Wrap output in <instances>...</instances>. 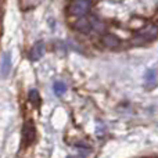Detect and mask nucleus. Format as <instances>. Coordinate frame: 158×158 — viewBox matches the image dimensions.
Returning <instances> with one entry per match:
<instances>
[{"mask_svg":"<svg viewBox=\"0 0 158 158\" xmlns=\"http://www.w3.org/2000/svg\"><path fill=\"white\" fill-rule=\"evenodd\" d=\"M90 8V0H74L69 6V14L78 18L86 15Z\"/></svg>","mask_w":158,"mask_h":158,"instance_id":"obj_1","label":"nucleus"},{"mask_svg":"<svg viewBox=\"0 0 158 158\" xmlns=\"http://www.w3.org/2000/svg\"><path fill=\"white\" fill-rule=\"evenodd\" d=\"M139 36L143 40H153L158 36V27L157 25H147L144 29L139 32Z\"/></svg>","mask_w":158,"mask_h":158,"instance_id":"obj_3","label":"nucleus"},{"mask_svg":"<svg viewBox=\"0 0 158 158\" xmlns=\"http://www.w3.org/2000/svg\"><path fill=\"white\" fill-rule=\"evenodd\" d=\"M90 25H92V28L94 31H98V32L104 31V22L100 21V19H97L96 17H92V18H90Z\"/></svg>","mask_w":158,"mask_h":158,"instance_id":"obj_8","label":"nucleus"},{"mask_svg":"<svg viewBox=\"0 0 158 158\" xmlns=\"http://www.w3.org/2000/svg\"><path fill=\"white\" fill-rule=\"evenodd\" d=\"M75 28L81 32H89V29H92V25H90V19L86 18H79L75 22Z\"/></svg>","mask_w":158,"mask_h":158,"instance_id":"obj_7","label":"nucleus"},{"mask_svg":"<svg viewBox=\"0 0 158 158\" xmlns=\"http://www.w3.org/2000/svg\"><path fill=\"white\" fill-rule=\"evenodd\" d=\"M44 53H46V44H44V42L43 40L36 42L35 46L31 50V60H33V61L40 60L44 56Z\"/></svg>","mask_w":158,"mask_h":158,"instance_id":"obj_2","label":"nucleus"},{"mask_svg":"<svg viewBox=\"0 0 158 158\" xmlns=\"http://www.w3.org/2000/svg\"><path fill=\"white\" fill-rule=\"evenodd\" d=\"M22 137H24V140L27 143L33 142V139H35V126H33L31 122L25 123L24 131H22Z\"/></svg>","mask_w":158,"mask_h":158,"instance_id":"obj_6","label":"nucleus"},{"mask_svg":"<svg viewBox=\"0 0 158 158\" xmlns=\"http://www.w3.org/2000/svg\"><path fill=\"white\" fill-rule=\"evenodd\" d=\"M2 78H7V75L11 71V54L6 52L2 57Z\"/></svg>","mask_w":158,"mask_h":158,"instance_id":"obj_4","label":"nucleus"},{"mask_svg":"<svg viewBox=\"0 0 158 158\" xmlns=\"http://www.w3.org/2000/svg\"><path fill=\"white\" fill-rule=\"evenodd\" d=\"M101 42H103V44L106 47H108V49H117L121 43L119 39H118L115 35H112V33H107V35H104L103 39H101Z\"/></svg>","mask_w":158,"mask_h":158,"instance_id":"obj_5","label":"nucleus"},{"mask_svg":"<svg viewBox=\"0 0 158 158\" xmlns=\"http://www.w3.org/2000/svg\"><path fill=\"white\" fill-rule=\"evenodd\" d=\"M29 101L31 103H33L35 106H38L39 104V93H38V90H31L29 92Z\"/></svg>","mask_w":158,"mask_h":158,"instance_id":"obj_10","label":"nucleus"},{"mask_svg":"<svg viewBox=\"0 0 158 158\" xmlns=\"http://www.w3.org/2000/svg\"><path fill=\"white\" fill-rule=\"evenodd\" d=\"M154 74H156V72H154V71H148V72H147V77H146V78H147L148 81H151V79H154V78H156V77H154Z\"/></svg>","mask_w":158,"mask_h":158,"instance_id":"obj_11","label":"nucleus"},{"mask_svg":"<svg viewBox=\"0 0 158 158\" xmlns=\"http://www.w3.org/2000/svg\"><path fill=\"white\" fill-rule=\"evenodd\" d=\"M53 89H54V93L57 96H63L64 93L67 92V86L63 83V82H56L54 86H53Z\"/></svg>","mask_w":158,"mask_h":158,"instance_id":"obj_9","label":"nucleus"}]
</instances>
